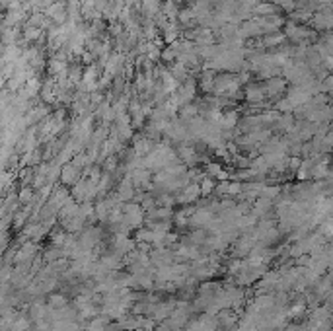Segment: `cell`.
Instances as JSON below:
<instances>
[{
	"label": "cell",
	"mask_w": 333,
	"mask_h": 331,
	"mask_svg": "<svg viewBox=\"0 0 333 331\" xmlns=\"http://www.w3.org/2000/svg\"><path fill=\"white\" fill-rule=\"evenodd\" d=\"M285 41V35L283 33H277L273 32V35H267L265 41H263V47H277V45H281Z\"/></svg>",
	"instance_id": "6da1fadb"
},
{
	"label": "cell",
	"mask_w": 333,
	"mask_h": 331,
	"mask_svg": "<svg viewBox=\"0 0 333 331\" xmlns=\"http://www.w3.org/2000/svg\"><path fill=\"white\" fill-rule=\"evenodd\" d=\"M173 2H175V4H179V2H183V0H173Z\"/></svg>",
	"instance_id": "7a4b0ae2"
}]
</instances>
